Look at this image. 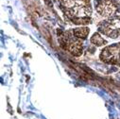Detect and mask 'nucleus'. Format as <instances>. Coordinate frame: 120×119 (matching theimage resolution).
Listing matches in <instances>:
<instances>
[{"label": "nucleus", "instance_id": "f257e3e1", "mask_svg": "<svg viewBox=\"0 0 120 119\" xmlns=\"http://www.w3.org/2000/svg\"><path fill=\"white\" fill-rule=\"evenodd\" d=\"M60 42H61L62 45L64 47V49L68 50L71 54L79 57L82 54L83 47H82V42L80 39L77 38L73 34L72 31H67L64 35L60 37Z\"/></svg>", "mask_w": 120, "mask_h": 119}, {"label": "nucleus", "instance_id": "423d86ee", "mask_svg": "<svg viewBox=\"0 0 120 119\" xmlns=\"http://www.w3.org/2000/svg\"><path fill=\"white\" fill-rule=\"evenodd\" d=\"M91 43L93 44V45H97V46H101V45H106L107 44V42H106V40L105 39H103L98 32L97 33H95L92 37H91Z\"/></svg>", "mask_w": 120, "mask_h": 119}, {"label": "nucleus", "instance_id": "f03ea898", "mask_svg": "<svg viewBox=\"0 0 120 119\" xmlns=\"http://www.w3.org/2000/svg\"><path fill=\"white\" fill-rule=\"evenodd\" d=\"M100 59L104 63L120 66V43L102 49Z\"/></svg>", "mask_w": 120, "mask_h": 119}, {"label": "nucleus", "instance_id": "39448f33", "mask_svg": "<svg viewBox=\"0 0 120 119\" xmlns=\"http://www.w3.org/2000/svg\"><path fill=\"white\" fill-rule=\"evenodd\" d=\"M89 28L86 27V26H81V27H78V28H75L73 29V34L79 38V39H85L88 34H89Z\"/></svg>", "mask_w": 120, "mask_h": 119}, {"label": "nucleus", "instance_id": "20e7f679", "mask_svg": "<svg viewBox=\"0 0 120 119\" xmlns=\"http://www.w3.org/2000/svg\"><path fill=\"white\" fill-rule=\"evenodd\" d=\"M99 31L110 38H118L120 36V19L104 21L99 25Z\"/></svg>", "mask_w": 120, "mask_h": 119}, {"label": "nucleus", "instance_id": "7ed1b4c3", "mask_svg": "<svg viewBox=\"0 0 120 119\" xmlns=\"http://www.w3.org/2000/svg\"><path fill=\"white\" fill-rule=\"evenodd\" d=\"M96 10L101 16L110 17L116 13L120 4L116 0H96Z\"/></svg>", "mask_w": 120, "mask_h": 119}]
</instances>
